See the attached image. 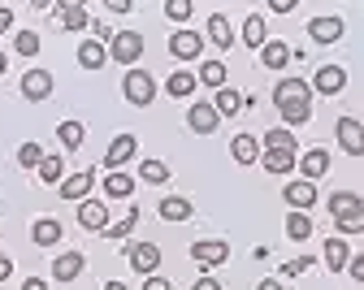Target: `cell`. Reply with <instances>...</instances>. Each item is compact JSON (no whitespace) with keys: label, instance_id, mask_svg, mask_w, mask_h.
<instances>
[{"label":"cell","instance_id":"cell-1","mask_svg":"<svg viewBox=\"0 0 364 290\" xmlns=\"http://www.w3.org/2000/svg\"><path fill=\"white\" fill-rule=\"evenodd\" d=\"M109 57L122 61V65H134V61L144 57V35L139 31H117L113 43H109Z\"/></svg>","mask_w":364,"mask_h":290},{"label":"cell","instance_id":"cell-2","mask_svg":"<svg viewBox=\"0 0 364 290\" xmlns=\"http://www.w3.org/2000/svg\"><path fill=\"white\" fill-rule=\"evenodd\" d=\"M122 91H126V100L130 104H152V95H156V82H152V74H144V70H130L126 74V82H122Z\"/></svg>","mask_w":364,"mask_h":290},{"label":"cell","instance_id":"cell-3","mask_svg":"<svg viewBox=\"0 0 364 290\" xmlns=\"http://www.w3.org/2000/svg\"><path fill=\"white\" fill-rule=\"evenodd\" d=\"M191 260L204 264V269H217V264L230 260V247H225L221 238H208V243H196V247H191Z\"/></svg>","mask_w":364,"mask_h":290},{"label":"cell","instance_id":"cell-4","mask_svg":"<svg viewBox=\"0 0 364 290\" xmlns=\"http://www.w3.org/2000/svg\"><path fill=\"white\" fill-rule=\"evenodd\" d=\"M295 100H312V87L304 78H282L278 87H273V104H295Z\"/></svg>","mask_w":364,"mask_h":290},{"label":"cell","instance_id":"cell-5","mask_svg":"<svg viewBox=\"0 0 364 290\" xmlns=\"http://www.w3.org/2000/svg\"><path fill=\"white\" fill-rule=\"evenodd\" d=\"M126 260L139 269V273H156V264H161V247L156 243H134V247H126Z\"/></svg>","mask_w":364,"mask_h":290},{"label":"cell","instance_id":"cell-6","mask_svg":"<svg viewBox=\"0 0 364 290\" xmlns=\"http://www.w3.org/2000/svg\"><path fill=\"white\" fill-rule=\"evenodd\" d=\"M134 152H139V139H134V134H117V139L109 143V156H105V165L117 173V169H122V165H126Z\"/></svg>","mask_w":364,"mask_h":290},{"label":"cell","instance_id":"cell-7","mask_svg":"<svg viewBox=\"0 0 364 290\" xmlns=\"http://www.w3.org/2000/svg\"><path fill=\"white\" fill-rule=\"evenodd\" d=\"M169 53H173L178 61H196V57L204 53V39H200L196 31H178V35L169 39Z\"/></svg>","mask_w":364,"mask_h":290},{"label":"cell","instance_id":"cell-8","mask_svg":"<svg viewBox=\"0 0 364 290\" xmlns=\"http://www.w3.org/2000/svg\"><path fill=\"white\" fill-rule=\"evenodd\" d=\"M282 195H287V204H291V213H308V208L316 204V186H312L308 178H299V182H291V186L282 190Z\"/></svg>","mask_w":364,"mask_h":290},{"label":"cell","instance_id":"cell-9","mask_svg":"<svg viewBox=\"0 0 364 290\" xmlns=\"http://www.w3.org/2000/svg\"><path fill=\"white\" fill-rule=\"evenodd\" d=\"M312 87L321 91V95H338L347 87V70L343 65H321V70H316V78H312Z\"/></svg>","mask_w":364,"mask_h":290},{"label":"cell","instance_id":"cell-10","mask_svg":"<svg viewBox=\"0 0 364 290\" xmlns=\"http://www.w3.org/2000/svg\"><path fill=\"white\" fill-rule=\"evenodd\" d=\"M78 225L82 230H109V208L100 200H82L78 204Z\"/></svg>","mask_w":364,"mask_h":290},{"label":"cell","instance_id":"cell-11","mask_svg":"<svg viewBox=\"0 0 364 290\" xmlns=\"http://www.w3.org/2000/svg\"><path fill=\"white\" fill-rule=\"evenodd\" d=\"M61 234H65V225H61L57 217H39L35 230H31V238H35L39 247H57V243H61Z\"/></svg>","mask_w":364,"mask_h":290},{"label":"cell","instance_id":"cell-12","mask_svg":"<svg viewBox=\"0 0 364 290\" xmlns=\"http://www.w3.org/2000/svg\"><path fill=\"white\" fill-rule=\"evenodd\" d=\"M48 91H53V74L48 70H31L22 78V95H26V100H48Z\"/></svg>","mask_w":364,"mask_h":290},{"label":"cell","instance_id":"cell-13","mask_svg":"<svg viewBox=\"0 0 364 290\" xmlns=\"http://www.w3.org/2000/svg\"><path fill=\"white\" fill-rule=\"evenodd\" d=\"M338 143H343L351 156H360V152H364V126H360L355 117H343V122H338Z\"/></svg>","mask_w":364,"mask_h":290},{"label":"cell","instance_id":"cell-14","mask_svg":"<svg viewBox=\"0 0 364 290\" xmlns=\"http://www.w3.org/2000/svg\"><path fill=\"white\" fill-rule=\"evenodd\" d=\"M91 182H96V173H91V169H87V173H74V178H65V182H61L57 195H61V200L82 204V200H87V190H91Z\"/></svg>","mask_w":364,"mask_h":290},{"label":"cell","instance_id":"cell-15","mask_svg":"<svg viewBox=\"0 0 364 290\" xmlns=\"http://www.w3.org/2000/svg\"><path fill=\"white\" fill-rule=\"evenodd\" d=\"M308 35L316 43H334V39H343V18H312L308 22Z\"/></svg>","mask_w":364,"mask_h":290},{"label":"cell","instance_id":"cell-16","mask_svg":"<svg viewBox=\"0 0 364 290\" xmlns=\"http://www.w3.org/2000/svg\"><path fill=\"white\" fill-rule=\"evenodd\" d=\"M260 161H264V169H269V173H291V169L299 165V156H295V152H287V148H264V156H260Z\"/></svg>","mask_w":364,"mask_h":290},{"label":"cell","instance_id":"cell-17","mask_svg":"<svg viewBox=\"0 0 364 290\" xmlns=\"http://www.w3.org/2000/svg\"><path fill=\"white\" fill-rule=\"evenodd\" d=\"M208 39L221 48V53H230V43H235V26H230V18L213 14V18H208Z\"/></svg>","mask_w":364,"mask_h":290},{"label":"cell","instance_id":"cell-18","mask_svg":"<svg viewBox=\"0 0 364 290\" xmlns=\"http://www.w3.org/2000/svg\"><path fill=\"white\" fill-rule=\"evenodd\" d=\"M105 61H109V48H105L100 39H87V43L78 48V65H82V70H100Z\"/></svg>","mask_w":364,"mask_h":290},{"label":"cell","instance_id":"cell-19","mask_svg":"<svg viewBox=\"0 0 364 290\" xmlns=\"http://www.w3.org/2000/svg\"><path fill=\"white\" fill-rule=\"evenodd\" d=\"M355 213H360V200L351 195V190H338V195H330V217H334V225L347 221V217H355Z\"/></svg>","mask_w":364,"mask_h":290},{"label":"cell","instance_id":"cell-20","mask_svg":"<svg viewBox=\"0 0 364 290\" xmlns=\"http://www.w3.org/2000/svg\"><path fill=\"white\" fill-rule=\"evenodd\" d=\"M291 57H295V53H291L287 43H278V39H264V48H260V61H264L269 70H282Z\"/></svg>","mask_w":364,"mask_h":290},{"label":"cell","instance_id":"cell-21","mask_svg":"<svg viewBox=\"0 0 364 290\" xmlns=\"http://www.w3.org/2000/svg\"><path fill=\"white\" fill-rule=\"evenodd\" d=\"M230 156H235L239 165H252V161H260V143H256L252 134H235V143H230Z\"/></svg>","mask_w":364,"mask_h":290},{"label":"cell","instance_id":"cell-22","mask_svg":"<svg viewBox=\"0 0 364 290\" xmlns=\"http://www.w3.org/2000/svg\"><path fill=\"white\" fill-rule=\"evenodd\" d=\"M187 122H191V130H200V134H213V130H217V109H213V104H191Z\"/></svg>","mask_w":364,"mask_h":290},{"label":"cell","instance_id":"cell-23","mask_svg":"<svg viewBox=\"0 0 364 290\" xmlns=\"http://www.w3.org/2000/svg\"><path fill=\"white\" fill-rule=\"evenodd\" d=\"M78 273H82V256H78V252H65V256L53 260V277H57V281H74Z\"/></svg>","mask_w":364,"mask_h":290},{"label":"cell","instance_id":"cell-24","mask_svg":"<svg viewBox=\"0 0 364 290\" xmlns=\"http://www.w3.org/2000/svg\"><path fill=\"white\" fill-rule=\"evenodd\" d=\"M326 264H330L334 273H343V269L351 264V247L343 243V238H338V234H334V238H330V243H326Z\"/></svg>","mask_w":364,"mask_h":290},{"label":"cell","instance_id":"cell-25","mask_svg":"<svg viewBox=\"0 0 364 290\" xmlns=\"http://www.w3.org/2000/svg\"><path fill=\"white\" fill-rule=\"evenodd\" d=\"M299 169H304V178L312 182V178H321V173L330 169V156H326L321 148H312V152H304V156H299Z\"/></svg>","mask_w":364,"mask_h":290},{"label":"cell","instance_id":"cell-26","mask_svg":"<svg viewBox=\"0 0 364 290\" xmlns=\"http://www.w3.org/2000/svg\"><path fill=\"white\" fill-rule=\"evenodd\" d=\"M213 109H217V117H235V113L243 109V95H239L235 87H221V91H217V104H213Z\"/></svg>","mask_w":364,"mask_h":290},{"label":"cell","instance_id":"cell-27","mask_svg":"<svg viewBox=\"0 0 364 290\" xmlns=\"http://www.w3.org/2000/svg\"><path fill=\"white\" fill-rule=\"evenodd\" d=\"M57 18H61V26H65V31H82V26L91 22L82 5H57Z\"/></svg>","mask_w":364,"mask_h":290},{"label":"cell","instance_id":"cell-28","mask_svg":"<svg viewBox=\"0 0 364 290\" xmlns=\"http://www.w3.org/2000/svg\"><path fill=\"white\" fill-rule=\"evenodd\" d=\"M161 217H165V221H187V217H191V200H182V195L161 200Z\"/></svg>","mask_w":364,"mask_h":290},{"label":"cell","instance_id":"cell-29","mask_svg":"<svg viewBox=\"0 0 364 290\" xmlns=\"http://www.w3.org/2000/svg\"><path fill=\"white\" fill-rule=\"evenodd\" d=\"M278 113H282V122H287V126H304V122L312 117V100H295V104H282Z\"/></svg>","mask_w":364,"mask_h":290},{"label":"cell","instance_id":"cell-30","mask_svg":"<svg viewBox=\"0 0 364 290\" xmlns=\"http://www.w3.org/2000/svg\"><path fill=\"white\" fill-rule=\"evenodd\" d=\"M82 134H87V130H82V122H61V126H57L61 148H70V152H74V148H82Z\"/></svg>","mask_w":364,"mask_h":290},{"label":"cell","instance_id":"cell-31","mask_svg":"<svg viewBox=\"0 0 364 290\" xmlns=\"http://www.w3.org/2000/svg\"><path fill=\"white\" fill-rule=\"evenodd\" d=\"M105 190H109L113 200H130V190H134V178H130V173H109V178H105Z\"/></svg>","mask_w":364,"mask_h":290},{"label":"cell","instance_id":"cell-32","mask_svg":"<svg viewBox=\"0 0 364 290\" xmlns=\"http://www.w3.org/2000/svg\"><path fill=\"white\" fill-rule=\"evenodd\" d=\"M287 234L295 238V243H304V238L312 234V217H308V213H291V217H287Z\"/></svg>","mask_w":364,"mask_h":290},{"label":"cell","instance_id":"cell-33","mask_svg":"<svg viewBox=\"0 0 364 290\" xmlns=\"http://www.w3.org/2000/svg\"><path fill=\"white\" fill-rule=\"evenodd\" d=\"M200 82L221 91V87H225V65H221V61H204V65H200Z\"/></svg>","mask_w":364,"mask_h":290},{"label":"cell","instance_id":"cell-34","mask_svg":"<svg viewBox=\"0 0 364 290\" xmlns=\"http://www.w3.org/2000/svg\"><path fill=\"white\" fill-rule=\"evenodd\" d=\"M243 43L247 48H264V18H247L243 22Z\"/></svg>","mask_w":364,"mask_h":290},{"label":"cell","instance_id":"cell-35","mask_svg":"<svg viewBox=\"0 0 364 290\" xmlns=\"http://www.w3.org/2000/svg\"><path fill=\"white\" fill-rule=\"evenodd\" d=\"M14 53H22V57H35V53H39V35H35V31H18V39H14Z\"/></svg>","mask_w":364,"mask_h":290},{"label":"cell","instance_id":"cell-36","mask_svg":"<svg viewBox=\"0 0 364 290\" xmlns=\"http://www.w3.org/2000/svg\"><path fill=\"white\" fill-rule=\"evenodd\" d=\"M191 91H196V74L178 70V74L169 78V95H191Z\"/></svg>","mask_w":364,"mask_h":290},{"label":"cell","instance_id":"cell-37","mask_svg":"<svg viewBox=\"0 0 364 290\" xmlns=\"http://www.w3.org/2000/svg\"><path fill=\"white\" fill-rule=\"evenodd\" d=\"M139 173H144V182H169V165L165 161H144Z\"/></svg>","mask_w":364,"mask_h":290},{"label":"cell","instance_id":"cell-38","mask_svg":"<svg viewBox=\"0 0 364 290\" xmlns=\"http://www.w3.org/2000/svg\"><path fill=\"white\" fill-rule=\"evenodd\" d=\"M61 173H65L61 156H43V165H39V178H43V182H61Z\"/></svg>","mask_w":364,"mask_h":290},{"label":"cell","instance_id":"cell-39","mask_svg":"<svg viewBox=\"0 0 364 290\" xmlns=\"http://www.w3.org/2000/svg\"><path fill=\"white\" fill-rule=\"evenodd\" d=\"M264 148H287V152H295V134L291 130H269L264 134Z\"/></svg>","mask_w":364,"mask_h":290},{"label":"cell","instance_id":"cell-40","mask_svg":"<svg viewBox=\"0 0 364 290\" xmlns=\"http://www.w3.org/2000/svg\"><path fill=\"white\" fill-rule=\"evenodd\" d=\"M18 161H22L26 169H31V165L39 169V165H43V148H39V143H22V148H18Z\"/></svg>","mask_w":364,"mask_h":290},{"label":"cell","instance_id":"cell-41","mask_svg":"<svg viewBox=\"0 0 364 290\" xmlns=\"http://www.w3.org/2000/svg\"><path fill=\"white\" fill-rule=\"evenodd\" d=\"M134 221H139V208H130V213H126V217H122L117 225H109L105 234H109V238H126V234L134 230Z\"/></svg>","mask_w":364,"mask_h":290},{"label":"cell","instance_id":"cell-42","mask_svg":"<svg viewBox=\"0 0 364 290\" xmlns=\"http://www.w3.org/2000/svg\"><path fill=\"white\" fill-rule=\"evenodd\" d=\"M165 14H169L173 22H187V18H191V0H169Z\"/></svg>","mask_w":364,"mask_h":290},{"label":"cell","instance_id":"cell-43","mask_svg":"<svg viewBox=\"0 0 364 290\" xmlns=\"http://www.w3.org/2000/svg\"><path fill=\"white\" fill-rule=\"evenodd\" d=\"M343 234H364V208L355 213V217H347V221H338V238Z\"/></svg>","mask_w":364,"mask_h":290},{"label":"cell","instance_id":"cell-44","mask_svg":"<svg viewBox=\"0 0 364 290\" xmlns=\"http://www.w3.org/2000/svg\"><path fill=\"white\" fill-rule=\"evenodd\" d=\"M308 264H312V260H308V256H299V260H287V264H282V273H287V277H299V273H308Z\"/></svg>","mask_w":364,"mask_h":290},{"label":"cell","instance_id":"cell-45","mask_svg":"<svg viewBox=\"0 0 364 290\" xmlns=\"http://www.w3.org/2000/svg\"><path fill=\"white\" fill-rule=\"evenodd\" d=\"M347 273H351L355 281H364V256H351V264H347Z\"/></svg>","mask_w":364,"mask_h":290},{"label":"cell","instance_id":"cell-46","mask_svg":"<svg viewBox=\"0 0 364 290\" xmlns=\"http://www.w3.org/2000/svg\"><path fill=\"white\" fill-rule=\"evenodd\" d=\"M9 26H14V14H9V9H5V5H0V35H5V31H9Z\"/></svg>","mask_w":364,"mask_h":290},{"label":"cell","instance_id":"cell-47","mask_svg":"<svg viewBox=\"0 0 364 290\" xmlns=\"http://www.w3.org/2000/svg\"><path fill=\"white\" fill-rule=\"evenodd\" d=\"M9 273H14V260H9V256H0V281H9Z\"/></svg>","mask_w":364,"mask_h":290},{"label":"cell","instance_id":"cell-48","mask_svg":"<svg viewBox=\"0 0 364 290\" xmlns=\"http://www.w3.org/2000/svg\"><path fill=\"white\" fill-rule=\"evenodd\" d=\"M22 290H48V281H39V277H26V281H22Z\"/></svg>","mask_w":364,"mask_h":290},{"label":"cell","instance_id":"cell-49","mask_svg":"<svg viewBox=\"0 0 364 290\" xmlns=\"http://www.w3.org/2000/svg\"><path fill=\"white\" fill-rule=\"evenodd\" d=\"M144 290H169V281H165V277H148V286H144Z\"/></svg>","mask_w":364,"mask_h":290},{"label":"cell","instance_id":"cell-50","mask_svg":"<svg viewBox=\"0 0 364 290\" xmlns=\"http://www.w3.org/2000/svg\"><path fill=\"white\" fill-rule=\"evenodd\" d=\"M196 290H221V286H217L213 277H200V281H196Z\"/></svg>","mask_w":364,"mask_h":290},{"label":"cell","instance_id":"cell-51","mask_svg":"<svg viewBox=\"0 0 364 290\" xmlns=\"http://www.w3.org/2000/svg\"><path fill=\"white\" fill-rule=\"evenodd\" d=\"M256 290H282V286H278V281H260Z\"/></svg>","mask_w":364,"mask_h":290},{"label":"cell","instance_id":"cell-52","mask_svg":"<svg viewBox=\"0 0 364 290\" xmlns=\"http://www.w3.org/2000/svg\"><path fill=\"white\" fill-rule=\"evenodd\" d=\"M105 290H126V286H122V281H109V286H105Z\"/></svg>","mask_w":364,"mask_h":290},{"label":"cell","instance_id":"cell-53","mask_svg":"<svg viewBox=\"0 0 364 290\" xmlns=\"http://www.w3.org/2000/svg\"><path fill=\"white\" fill-rule=\"evenodd\" d=\"M5 65H9V61H5V53H0V74H5Z\"/></svg>","mask_w":364,"mask_h":290}]
</instances>
